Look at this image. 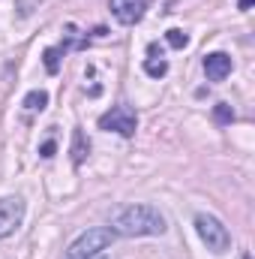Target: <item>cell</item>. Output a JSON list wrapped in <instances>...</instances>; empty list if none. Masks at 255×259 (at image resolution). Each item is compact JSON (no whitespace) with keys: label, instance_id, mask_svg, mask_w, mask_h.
<instances>
[{"label":"cell","instance_id":"obj_4","mask_svg":"<svg viewBox=\"0 0 255 259\" xmlns=\"http://www.w3.org/2000/svg\"><path fill=\"white\" fill-rule=\"evenodd\" d=\"M99 130L117 133V136H123V139H132L135 130H138V115H135V109H129L126 103L111 106V109L99 118Z\"/></svg>","mask_w":255,"mask_h":259},{"label":"cell","instance_id":"obj_16","mask_svg":"<svg viewBox=\"0 0 255 259\" xmlns=\"http://www.w3.org/2000/svg\"><path fill=\"white\" fill-rule=\"evenodd\" d=\"M93 259H105V256H102V253H96V256H93Z\"/></svg>","mask_w":255,"mask_h":259},{"label":"cell","instance_id":"obj_11","mask_svg":"<svg viewBox=\"0 0 255 259\" xmlns=\"http://www.w3.org/2000/svg\"><path fill=\"white\" fill-rule=\"evenodd\" d=\"M144 72H147L150 78H162V75L168 72V61H162V58H147V61H144Z\"/></svg>","mask_w":255,"mask_h":259},{"label":"cell","instance_id":"obj_2","mask_svg":"<svg viewBox=\"0 0 255 259\" xmlns=\"http://www.w3.org/2000/svg\"><path fill=\"white\" fill-rule=\"evenodd\" d=\"M111 241H114V232H111V229H102V226L87 229V232H81V235L66 247L63 259H93L96 253H102Z\"/></svg>","mask_w":255,"mask_h":259},{"label":"cell","instance_id":"obj_9","mask_svg":"<svg viewBox=\"0 0 255 259\" xmlns=\"http://www.w3.org/2000/svg\"><path fill=\"white\" fill-rule=\"evenodd\" d=\"M24 112L27 115H36V112H45V106H48V94L45 91H30L27 97H24Z\"/></svg>","mask_w":255,"mask_h":259},{"label":"cell","instance_id":"obj_1","mask_svg":"<svg viewBox=\"0 0 255 259\" xmlns=\"http://www.w3.org/2000/svg\"><path fill=\"white\" fill-rule=\"evenodd\" d=\"M108 229L114 235H123V238H141V235H162L165 232V217L159 208L153 205H126L120 208Z\"/></svg>","mask_w":255,"mask_h":259},{"label":"cell","instance_id":"obj_13","mask_svg":"<svg viewBox=\"0 0 255 259\" xmlns=\"http://www.w3.org/2000/svg\"><path fill=\"white\" fill-rule=\"evenodd\" d=\"M165 42H168L171 49H186V46H189V36H186L183 30H177V27H171V30L165 33Z\"/></svg>","mask_w":255,"mask_h":259},{"label":"cell","instance_id":"obj_10","mask_svg":"<svg viewBox=\"0 0 255 259\" xmlns=\"http://www.w3.org/2000/svg\"><path fill=\"white\" fill-rule=\"evenodd\" d=\"M60 58H63V52L54 46V49H45V55H42V64L48 69V75H57V69H60Z\"/></svg>","mask_w":255,"mask_h":259},{"label":"cell","instance_id":"obj_15","mask_svg":"<svg viewBox=\"0 0 255 259\" xmlns=\"http://www.w3.org/2000/svg\"><path fill=\"white\" fill-rule=\"evenodd\" d=\"M237 6H240V9H243V12H246V9H249V6H252V0H240V3H237Z\"/></svg>","mask_w":255,"mask_h":259},{"label":"cell","instance_id":"obj_12","mask_svg":"<svg viewBox=\"0 0 255 259\" xmlns=\"http://www.w3.org/2000/svg\"><path fill=\"white\" fill-rule=\"evenodd\" d=\"M213 121H216V124H231V121H234V109H231L228 103H216V106H213Z\"/></svg>","mask_w":255,"mask_h":259},{"label":"cell","instance_id":"obj_7","mask_svg":"<svg viewBox=\"0 0 255 259\" xmlns=\"http://www.w3.org/2000/svg\"><path fill=\"white\" fill-rule=\"evenodd\" d=\"M231 55H225V52H210V55H204V72H207V78L210 81H222V78H228L231 75Z\"/></svg>","mask_w":255,"mask_h":259},{"label":"cell","instance_id":"obj_5","mask_svg":"<svg viewBox=\"0 0 255 259\" xmlns=\"http://www.w3.org/2000/svg\"><path fill=\"white\" fill-rule=\"evenodd\" d=\"M24 220V199L21 196H3L0 199V238H9Z\"/></svg>","mask_w":255,"mask_h":259},{"label":"cell","instance_id":"obj_3","mask_svg":"<svg viewBox=\"0 0 255 259\" xmlns=\"http://www.w3.org/2000/svg\"><path fill=\"white\" fill-rule=\"evenodd\" d=\"M195 232L207 244V250H213V253H225L231 247V232L213 214H195Z\"/></svg>","mask_w":255,"mask_h":259},{"label":"cell","instance_id":"obj_6","mask_svg":"<svg viewBox=\"0 0 255 259\" xmlns=\"http://www.w3.org/2000/svg\"><path fill=\"white\" fill-rule=\"evenodd\" d=\"M147 6H150V0H108V9H111V15H114V18H117L123 27L138 24V21L144 18Z\"/></svg>","mask_w":255,"mask_h":259},{"label":"cell","instance_id":"obj_14","mask_svg":"<svg viewBox=\"0 0 255 259\" xmlns=\"http://www.w3.org/2000/svg\"><path fill=\"white\" fill-rule=\"evenodd\" d=\"M54 148H57V145H54V139L42 142V145H39V157H45V160H48V157H54Z\"/></svg>","mask_w":255,"mask_h":259},{"label":"cell","instance_id":"obj_17","mask_svg":"<svg viewBox=\"0 0 255 259\" xmlns=\"http://www.w3.org/2000/svg\"><path fill=\"white\" fill-rule=\"evenodd\" d=\"M243 259H252V256H249V253H243Z\"/></svg>","mask_w":255,"mask_h":259},{"label":"cell","instance_id":"obj_8","mask_svg":"<svg viewBox=\"0 0 255 259\" xmlns=\"http://www.w3.org/2000/svg\"><path fill=\"white\" fill-rule=\"evenodd\" d=\"M87 154H90V142H87V136H84L81 130H75V133H72V163L81 166Z\"/></svg>","mask_w":255,"mask_h":259}]
</instances>
